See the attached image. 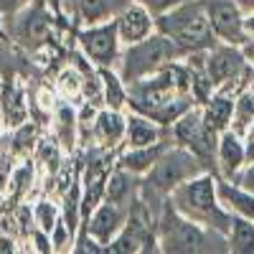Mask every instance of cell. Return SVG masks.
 I'll use <instances>...</instances> for the list:
<instances>
[{
	"instance_id": "cell-10",
	"label": "cell",
	"mask_w": 254,
	"mask_h": 254,
	"mask_svg": "<svg viewBox=\"0 0 254 254\" xmlns=\"http://www.w3.org/2000/svg\"><path fill=\"white\" fill-rule=\"evenodd\" d=\"M203 3H206L211 28H214V33L221 44H231V46L247 44L244 33H242L244 10L234 3V0H203Z\"/></svg>"
},
{
	"instance_id": "cell-25",
	"label": "cell",
	"mask_w": 254,
	"mask_h": 254,
	"mask_svg": "<svg viewBox=\"0 0 254 254\" xmlns=\"http://www.w3.org/2000/svg\"><path fill=\"white\" fill-rule=\"evenodd\" d=\"M254 122V92H242L234 99V117H231V130L247 137L249 127Z\"/></svg>"
},
{
	"instance_id": "cell-40",
	"label": "cell",
	"mask_w": 254,
	"mask_h": 254,
	"mask_svg": "<svg viewBox=\"0 0 254 254\" xmlns=\"http://www.w3.org/2000/svg\"><path fill=\"white\" fill-rule=\"evenodd\" d=\"M0 203H3V188H0Z\"/></svg>"
},
{
	"instance_id": "cell-1",
	"label": "cell",
	"mask_w": 254,
	"mask_h": 254,
	"mask_svg": "<svg viewBox=\"0 0 254 254\" xmlns=\"http://www.w3.org/2000/svg\"><path fill=\"white\" fill-rule=\"evenodd\" d=\"M155 31L173 38L186 54L208 51L219 44L203 0H181L171 10L155 15Z\"/></svg>"
},
{
	"instance_id": "cell-41",
	"label": "cell",
	"mask_w": 254,
	"mask_h": 254,
	"mask_svg": "<svg viewBox=\"0 0 254 254\" xmlns=\"http://www.w3.org/2000/svg\"><path fill=\"white\" fill-rule=\"evenodd\" d=\"M0 84H3V81H0Z\"/></svg>"
},
{
	"instance_id": "cell-18",
	"label": "cell",
	"mask_w": 254,
	"mask_h": 254,
	"mask_svg": "<svg viewBox=\"0 0 254 254\" xmlns=\"http://www.w3.org/2000/svg\"><path fill=\"white\" fill-rule=\"evenodd\" d=\"M163 140L160 137V125L155 120H150L147 115L132 112L127 117V127H125V147H142V145H153Z\"/></svg>"
},
{
	"instance_id": "cell-2",
	"label": "cell",
	"mask_w": 254,
	"mask_h": 254,
	"mask_svg": "<svg viewBox=\"0 0 254 254\" xmlns=\"http://www.w3.org/2000/svg\"><path fill=\"white\" fill-rule=\"evenodd\" d=\"M171 206L183 214L186 219L203 224L208 229L219 231L226 237L229 224H231V214L219 203V193H216V178L208 171H203L201 176L190 178L186 183H181L176 190L168 193Z\"/></svg>"
},
{
	"instance_id": "cell-38",
	"label": "cell",
	"mask_w": 254,
	"mask_h": 254,
	"mask_svg": "<svg viewBox=\"0 0 254 254\" xmlns=\"http://www.w3.org/2000/svg\"><path fill=\"white\" fill-rule=\"evenodd\" d=\"M247 137H252V140H254V122H252V127H249V132H247Z\"/></svg>"
},
{
	"instance_id": "cell-39",
	"label": "cell",
	"mask_w": 254,
	"mask_h": 254,
	"mask_svg": "<svg viewBox=\"0 0 254 254\" xmlns=\"http://www.w3.org/2000/svg\"><path fill=\"white\" fill-rule=\"evenodd\" d=\"M3 127H5V125H3V112H0V130H3Z\"/></svg>"
},
{
	"instance_id": "cell-7",
	"label": "cell",
	"mask_w": 254,
	"mask_h": 254,
	"mask_svg": "<svg viewBox=\"0 0 254 254\" xmlns=\"http://www.w3.org/2000/svg\"><path fill=\"white\" fill-rule=\"evenodd\" d=\"M79 51L87 56L94 66H112L115 61H120L122 54V41L117 33V20H102V23L84 26L76 36Z\"/></svg>"
},
{
	"instance_id": "cell-31",
	"label": "cell",
	"mask_w": 254,
	"mask_h": 254,
	"mask_svg": "<svg viewBox=\"0 0 254 254\" xmlns=\"http://www.w3.org/2000/svg\"><path fill=\"white\" fill-rule=\"evenodd\" d=\"M234 183H239L242 188H247V190L254 193V163H247L242 168V171L237 173V178H234Z\"/></svg>"
},
{
	"instance_id": "cell-23",
	"label": "cell",
	"mask_w": 254,
	"mask_h": 254,
	"mask_svg": "<svg viewBox=\"0 0 254 254\" xmlns=\"http://www.w3.org/2000/svg\"><path fill=\"white\" fill-rule=\"evenodd\" d=\"M76 112L71 110L69 102H61L56 107V140L61 147H66V150H71L74 142H76Z\"/></svg>"
},
{
	"instance_id": "cell-34",
	"label": "cell",
	"mask_w": 254,
	"mask_h": 254,
	"mask_svg": "<svg viewBox=\"0 0 254 254\" xmlns=\"http://www.w3.org/2000/svg\"><path fill=\"white\" fill-rule=\"evenodd\" d=\"M244 155H247V163H254V140H252V137L244 140ZM247 163H244V165H247Z\"/></svg>"
},
{
	"instance_id": "cell-17",
	"label": "cell",
	"mask_w": 254,
	"mask_h": 254,
	"mask_svg": "<svg viewBox=\"0 0 254 254\" xmlns=\"http://www.w3.org/2000/svg\"><path fill=\"white\" fill-rule=\"evenodd\" d=\"M216 193L219 203L229 211L231 216H247L254 219V193L239 183H231L229 178H216Z\"/></svg>"
},
{
	"instance_id": "cell-5",
	"label": "cell",
	"mask_w": 254,
	"mask_h": 254,
	"mask_svg": "<svg viewBox=\"0 0 254 254\" xmlns=\"http://www.w3.org/2000/svg\"><path fill=\"white\" fill-rule=\"evenodd\" d=\"M203 171H206L203 160L196 153H190L183 145H168L165 153L158 158V163L147 171L142 188L153 190V193H158V196H168L181 183L201 176Z\"/></svg>"
},
{
	"instance_id": "cell-22",
	"label": "cell",
	"mask_w": 254,
	"mask_h": 254,
	"mask_svg": "<svg viewBox=\"0 0 254 254\" xmlns=\"http://www.w3.org/2000/svg\"><path fill=\"white\" fill-rule=\"evenodd\" d=\"M76 13V23L92 26V23H102V20L115 18V0H69Z\"/></svg>"
},
{
	"instance_id": "cell-15",
	"label": "cell",
	"mask_w": 254,
	"mask_h": 254,
	"mask_svg": "<svg viewBox=\"0 0 254 254\" xmlns=\"http://www.w3.org/2000/svg\"><path fill=\"white\" fill-rule=\"evenodd\" d=\"M168 142L165 140H158L153 145H142V147H125V153H120L117 158V165L122 171L132 173V176H147V171L158 163V158L165 153Z\"/></svg>"
},
{
	"instance_id": "cell-14",
	"label": "cell",
	"mask_w": 254,
	"mask_h": 254,
	"mask_svg": "<svg viewBox=\"0 0 254 254\" xmlns=\"http://www.w3.org/2000/svg\"><path fill=\"white\" fill-rule=\"evenodd\" d=\"M216 163H219L221 178H229V181H234L237 173L242 171L244 163H247L244 137L239 132H234L231 127L219 135V142H216Z\"/></svg>"
},
{
	"instance_id": "cell-13",
	"label": "cell",
	"mask_w": 254,
	"mask_h": 254,
	"mask_svg": "<svg viewBox=\"0 0 254 254\" xmlns=\"http://www.w3.org/2000/svg\"><path fill=\"white\" fill-rule=\"evenodd\" d=\"M0 112H3V125L8 130H15L23 122H28L31 102L20 79H8L0 84Z\"/></svg>"
},
{
	"instance_id": "cell-12",
	"label": "cell",
	"mask_w": 254,
	"mask_h": 254,
	"mask_svg": "<svg viewBox=\"0 0 254 254\" xmlns=\"http://www.w3.org/2000/svg\"><path fill=\"white\" fill-rule=\"evenodd\" d=\"M117 33H120V41L122 46H130V44H137V41L147 38L155 33V15L147 10L142 3H127L117 15Z\"/></svg>"
},
{
	"instance_id": "cell-16",
	"label": "cell",
	"mask_w": 254,
	"mask_h": 254,
	"mask_svg": "<svg viewBox=\"0 0 254 254\" xmlns=\"http://www.w3.org/2000/svg\"><path fill=\"white\" fill-rule=\"evenodd\" d=\"M125 127H127V117H125L120 110L104 107V110L97 112L92 137H94L102 147L112 150V147H117L120 142H125Z\"/></svg>"
},
{
	"instance_id": "cell-24",
	"label": "cell",
	"mask_w": 254,
	"mask_h": 254,
	"mask_svg": "<svg viewBox=\"0 0 254 254\" xmlns=\"http://www.w3.org/2000/svg\"><path fill=\"white\" fill-rule=\"evenodd\" d=\"M130 181H132V173L122 171L120 165L112 168L110 176H107V181H104V198L115 201V203H125L127 198H130V193H132Z\"/></svg>"
},
{
	"instance_id": "cell-8",
	"label": "cell",
	"mask_w": 254,
	"mask_h": 254,
	"mask_svg": "<svg viewBox=\"0 0 254 254\" xmlns=\"http://www.w3.org/2000/svg\"><path fill=\"white\" fill-rule=\"evenodd\" d=\"M171 127H173V140H176V145L188 147V150L196 153L203 163H208V160L216 158L219 135L206 127L201 110H193V107H190V110L183 112Z\"/></svg>"
},
{
	"instance_id": "cell-6",
	"label": "cell",
	"mask_w": 254,
	"mask_h": 254,
	"mask_svg": "<svg viewBox=\"0 0 254 254\" xmlns=\"http://www.w3.org/2000/svg\"><path fill=\"white\" fill-rule=\"evenodd\" d=\"M5 20H13V26H8V33H13L15 44L31 54L46 49L54 41L56 18L49 10L46 0H31L23 10H18Z\"/></svg>"
},
{
	"instance_id": "cell-30",
	"label": "cell",
	"mask_w": 254,
	"mask_h": 254,
	"mask_svg": "<svg viewBox=\"0 0 254 254\" xmlns=\"http://www.w3.org/2000/svg\"><path fill=\"white\" fill-rule=\"evenodd\" d=\"M137 3H142L153 15H160V13H165V10H171L173 5H178L181 0H137Z\"/></svg>"
},
{
	"instance_id": "cell-11",
	"label": "cell",
	"mask_w": 254,
	"mask_h": 254,
	"mask_svg": "<svg viewBox=\"0 0 254 254\" xmlns=\"http://www.w3.org/2000/svg\"><path fill=\"white\" fill-rule=\"evenodd\" d=\"M244 69V56L239 51V46L231 44H219L214 49L206 51V61H203V71L208 76V81L216 87H224L226 81H237L239 74Z\"/></svg>"
},
{
	"instance_id": "cell-28",
	"label": "cell",
	"mask_w": 254,
	"mask_h": 254,
	"mask_svg": "<svg viewBox=\"0 0 254 254\" xmlns=\"http://www.w3.org/2000/svg\"><path fill=\"white\" fill-rule=\"evenodd\" d=\"M61 219V208L54 203V201H38L33 206V226L41 229V231H46V234H51L56 221Z\"/></svg>"
},
{
	"instance_id": "cell-3",
	"label": "cell",
	"mask_w": 254,
	"mask_h": 254,
	"mask_svg": "<svg viewBox=\"0 0 254 254\" xmlns=\"http://www.w3.org/2000/svg\"><path fill=\"white\" fill-rule=\"evenodd\" d=\"M186 51L176 44L173 38H168L165 33H153L137 44L125 46L120 54V76L125 84L140 81L145 76H153L163 71L165 66L176 64Z\"/></svg>"
},
{
	"instance_id": "cell-33",
	"label": "cell",
	"mask_w": 254,
	"mask_h": 254,
	"mask_svg": "<svg viewBox=\"0 0 254 254\" xmlns=\"http://www.w3.org/2000/svg\"><path fill=\"white\" fill-rule=\"evenodd\" d=\"M242 33H244V41H254V13H244Z\"/></svg>"
},
{
	"instance_id": "cell-27",
	"label": "cell",
	"mask_w": 254,
	"mask_h": 254,
	"mask_svg": "<svg viewBox=\"0 0 254 254\" xmlns=\"http://www.w3.org/2000/svg\"><path fill=\"white\" fill-rule=\"evenodd\" d=\"M38 140V132H36V125L28 120L20 127H15L13 135H10V150L13 155H28L33 150V145Z\"/></svg>"
},
{
	"instance_id": "cell-37",
	"label": "cell",
	"mask_w": 254,
	"mask_h": 254,
	"mask_svg": "<svg viewBox=\"0 0 254 254\" xmlns=\"http://www.w3.org/2000/svg\"><path fill=\"white\" fill-rule=\"evenodd\" d=\"M0 38H8V28H5V18L0 13Z\"/></svg>"
},
{
	"instance_id": "cell-32",
	"label": "cell",
	"mask_w": 254,
	"mask_h": 254,
	"mask_svg": "<svg viewBox=\"0 0 254 254\" xmlns=\"http://www.w3.org/2000/svg\"><path fill=\"white\" fill-rule=\"evenodd\" d=\"M28 3L31 0H0V13H3V18H10L18 10H23Z\"/></svg>"
},
{
	"instance_id": "cell-20",
	"label": "cell",
	"mask_w": 254,
	"mask_h": 254,
	"mask_svg": "<svg viewBox=\"0 0 254 254\" xmlns=\"http://www.w3.org/2000/svg\"><path fill=\"white\" fill-rule=\"evenodd\" d=\"M226 244H229V252L254 254V219L231 216V224L226 231Z\"/></svg>"
},
{
	"instance_id": "cell-19",
	"label": "cell",
	"mask_w": 254,
	"mask_h": 254,
	"mask_svg": "<svg viewBox=\"0 0 254 254\" xmlns=\"http://www.w3.org/2000/svg\"><path fill=\"white\" fill-rule=\"evenodd\" d=\"M203 122L208 130H214L216 135H221L224 130L231 127V117H234V99H229L226 94H214L206 99V107L201 110Z\"/></svg>"
},
{
	"instance_id": "cell-4",
	"label": "cell",
	"mask_w": 254,
	"mask_h": 254,
	"mask_svg": "<svg viewBox=\"0 0 254 254\" xmlns=\"http://www.w3.org/2000/svg\"><path fill=\"white\" fill-rule=\"evenodd\" d=\"M224 234L208 229L203 224H196L186 219L183 214L171 206V201L165 203L163 216L158 221V242L160 252H176V254H190V252H214V239Z\"/></svg>"
},
{
	"instance_id": "cell-35",
	"label": "cell",
	"mask_w": 254,
	"mask_h": 254,
	"mask_svg": "<svg viewBox=\"0 0 254 254\" xmlns=\"http://www.w3.org/2000/svg\"><path fill=\"white\" fill-rule=\"evenodd\" d=\"M244 13H254V0H234Z\"/></svg>"
},
{
	"instance_id": "cell-9",
	"label": "cell",
	"mask_w": 254,
	"mask_h": 254,
	"mask_svg": "<svg viewBox=\"0 0 254 254\" xmlns=\"http://www.w3.org/2000/svg\"><path fill=\"white\" fill-rule=\"evenodd\" d=\"M125 224H127V203H115V201L104 198L79 229H84L92 239H97L104 247V252H107V244L120 234Z\"/></svg>"
},
{
	"instance_id": "cell-21",
	"label": "cell",
	"mask_w": 254,
	"mask_h": 254,
	"mask_svg": "<svg viewBox=\"0 0 254 254\" xmlns=\"http://www.w3.org/2000/svg\"><path fill=\"white\" fill-rule=\"evenodd\" d=\"M99 76H102V99L104 107L110 110H120L127 104V84L122 81L120 71H112V66H97Z\"/></svg>"
},
{
	"instance_id": "cell-26",
	"label": "cell",
	"mask_w": 254,
	"mask_h": 254,
	"mask_svg": "<svg viewBox=\"0 0 254 254\" xmlns=\"http://www.w3.org/2000/svg\"><path fill=\"white\" fill-rule=\"evenodd\" d=\"M56 92H59V97H61L64 102H69V104H71V99L84 97V81H81V74H79V69L74 66V64L59 74V79H56Z\"/></svg>"
},
{
	"instance_id": "cell-29",
	"label": "cell",
	"mask_w": 254,
	"mask_h": 254,
	"mask_svg": "<svg viewBox=\"0 0 254 254\" xmlns=\"http://www.w3.org/2000/svg\"><path fill=\"white\" fill-rule=\"evenodd\" d=\"M38 160L44 163L51 173H56L59 171V160H61L59 140H41V145H38Z\"/></svg>"
},
{
	"instance_id": "cell-36",
	"label": "cell",
	"mask_w": 254,
	"mask_h": 254,
	"mask_svg": "<svg viewBox=\"0 0 254 254\" xmlns=\"http://www.w3.org/2000/svg\"><path fill=\"white\" fill-rule=\"evenodd\" d=\"M0 252H15V247H13V239H10V237H3V239H0Z\"/></svg>"
}]
</instances>
